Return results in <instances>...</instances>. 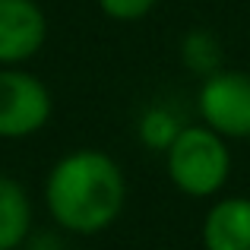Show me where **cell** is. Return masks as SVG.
Masks as SVG:
<instances>
[{
    "mask_svg": "<svg viewBox=\"0 0 250 250\" xmlns=\"http://www.w3.org/2000/svg\"><path fill=\"white\" fill-rule=\"evenodd\" d=\"M200 124L225 140H250V73L222 67L196 85Z\"/></svg>",
    "mask_w": 250,
    "mask_h": 250,
    "instance_id": "cell-3",
    "label": "cell"
},
{
    "mask_svg": "<svg viewBox=\"0 0 250 250\" xmlns=\"http://www.w3.org/2000/svg\"><path fill=\"white\" fill-rule=\"evenodd\" d=\"M42 200L61 231L95 238L121 219L127 206V174L102 149H73L48 168Z\"/></svg>",
    "mask_w": 250,
    "mask_h": 250,
    "instance_id": "cell-1",
    "label": "cell"
},
{
    "mask_svg": "<svg viewBox=\"0 0 250 250\" xmlns=\"http://www.w3.org/2000/svg\"><path fill=\"white\" fill-rule=\"evenodd\" d=\"M177 57H181L184 70H190L196 80H203V76H209V73L225 67V63H222V42H219V35L209 32V29L184 32L181 42H177Z\"/></svg>",
    "mask_w": 250,
    "mask_h": 250,
    "instance_id": "cell-8",
    "label": "cell"
},
{
    "mask_svg": "<svg viewBox=\"0 0 250 250\" xmlns=\"http://www.w3.org/2000/svg\"><path fill=\"white\" fill-rule=\"evenodd\" d=\"M181 130H184V121L168 104H149L140 114V121H136V140H140L143 149L165 155Z\"/></svg>",
    "mask_w": 250,
    "mask_h": 250,
    "instance_id": "cell-9",
    "label": "cell"
},
{
    "mask_svg": "<svg viewBox=\"0 0 250 250\" xmlns=\"http://www.w3.org/2000/svg\"><path fill=\"white\" fill-rule=\"evenodd\" d=\"M203 250H250V196H215L200 225Z\"/></svg>",
    "mask_w": 250,
    "mask_h": 250,
    "instance_id": "cell-6",
    "label": "cell"
},
{
    "mask_svg": "<svg viewBox=\"0 0 250 250\" xmlns=\"http://www.w3.org/2000/svg\"><path fill=\"white\" fill-rule=\"evenodd\" d=\"M54 114V95L35 73L0 67V140H29L42 133Z\"/></svg>",
    "mask_w": 250,
    "mask_h": 250,
    "instance_id": "cell-4",
    "label": "cell"
},
{
    "mask_svg": "<svg viewBox=\"0 0 250 250\" xmlns=\"http://www.w3.org/2000/svg\"><path fill=\"white\" fill-rule=\"evenodd\" d=\"M32 209L29 190L13 174L0 171V250H19L32 238Z\"/></svg>",
    "mask_w": 250,
    "mask_h": 250,
    "instance_id": "cell-7",
    "label": "cell"
},
{
    "mask_svg": "<svg viewBox=\"0 0 250 250\" xmlns=\"http://www.w3.org/2000/svg\"><path fill=\"white\" fill-rule=\"evenodd\" d=\"M95 6L114 22H140L159 6V0H95Z\"/></svg>",
    "mask_w": 250,
    "mask_h": 250,
    "instance_id": "cell-10",
    "label": "cell"
},
{
    "mask_svg": "<svg viewBox=\"0 0 250 250\" xmlns=\"http://www.w3.org/2000/svg\"><path fill=\"white\" fill-rule=\"evenodd\" d=\"M48 42V16L38 0H0V67H22Z\"/></svg>",
    "mask_w": 250,
    "mask_h": 250,
    "instance_id": "cell-5",
    "label": "cell"
},
{
    "mask_svg": "<svg viewBox=\"0 0 250 250\" xmlns=\"http://www.w3.org/2000/svg\"><path fill=\"white\" fill-rule=\"evenodd\" d=\"M234 159L228 140L206 124H184L165 152V174L177 193L190 200H215L231 177Z\"/></svg>",
    "mask_w": 250,
    "mask_h": 250,
    "instance_id": "cell-2",
    "label": "cell"
}]
</instances>
